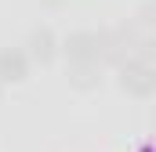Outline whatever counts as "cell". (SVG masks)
<instances>
[{
    "label": "cell",
    "mask_w": 156,
    "mask_h": 152,
    "mask_svg": "<svg viewBox=\"0 0 156 152\" xmlns=\"http://www.w3.org/2000/svg\"><path fill=\"white\" fill-rule=\"evenodd\" d=\"M29 73H33V65H29L22 47H0V83L4 87L7 83H26Z\"/></svg>",
    "instance_id": "obj_4"
},
{
    "label": "cell",
    "mask_w": 156,
    "mask_h": 152,
    "mask_svg": "<svg viewBox=\"0 0 156 152\" xmlns=\"http://www.w3.org/2000/svg\"><path fill=\"white\" fill-rule=\"evenodd\" d=\"M22 51H26L29 65L47 69V65L58 62V33H55L51 26H33L29 36H26V43H22Z\"/></svg>",
    "instance_id": "obj_2"
},
{
    "label": "cell",
    "mask_w": 156,
    "mask_h": 152,
    "mask_svg": "<svg viewBox=\"0 0 156 152\" xmlns=\"http://www.w3.org/2000/svg\"><path fill=\"white\" fill-rule=\"evenodd\" d=\"M66 80H69V87H73V91H80V94H91V91H98V87H102V80H105V69H102L98 62L66 65Z\"/></svg>",
    "instance_id": "obj_5"
},
{
    "label": "cell",
    "mask_w": 156,
    "mask_h": 152,
    "mask_svg": "<svg viewBox=\"0 0 156 152\" xmlns=\"http://www.w3.org/2000/svg\"><path fill=\"white\" fill-rule=\"evenodd\" d=\"M58 54L66 58V65L98 62V36H94V29H76V33L62 36L58 40Z\"/></svg>",
    "instance_id": "obj_3"
},
{
    "label": "cell",
    "mask_w": 156,
    "mask_h": 152,
    "mask_svg": "<svg viewBox=\"0 0 156 152\" xmlns=\"http://www.w3.org/2000/svg\"><path fill=\"white\" fill-rule=\"evenodd\" d=\"M153 15H156L153 4H142V11H138V26H134V29H145V33H149V29H153V22H156Z\"/></svg>",
    "instance_id": "obj_6"
},
{
    "label": "cell",
    "mask_w": 156,
    "mask_h": 152,
    "mask_svg": "<svg viewBox=\"0 0 156 152\" xmlns=\"http://www.w3.org/2000/svg\"><path fill=\"white\" fill-rule=\"evenodd\" d=\"M0 102H4V83H0Z\"/></svg>",
    "instance_id": "obj_7"
},
{
    "label": "cell",
    "mask_w": 156,
    "mask_h": 152,
    "mask_svg": "<svg viewBox=\"0 0 156 152\" xmlns=\"http://www.w3.org/2000/svg\"><path fill=\"white\" fill-rule=\"evenodd\" d=\"M116 83L123 94L131 98H153L156 94V62H142V58H123L116 65Z\"/></svg>",
    "instance_id": "obj_1"
}]
</instances>
